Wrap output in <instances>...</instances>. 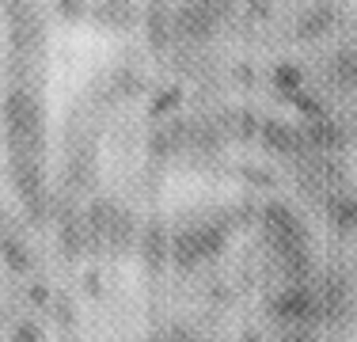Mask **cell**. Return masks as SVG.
Masks as SVG:
<instances>
[{"instance_id": "1", "label": "cell", "mask_w": 357, "mask_h": 342, "mask_svg": "<svg viewBox=\"0 0 357 342\" xmlns=\"http://www.w3.org/2000/svg\"><path fill=\"white\" fill-rule=\"evenodd\" d=\"M12 183L23 198V209H27L31 221L46 217V186H42V160H23L12 156Z\"/></svg>"}, {"instance_id": "2", "label": "cell", "mask_w": 357, "mask_h": 342, "mask_svg": "<svg viewBox=\"0 0 357 342\" xmlns=\"http://www.w3.org/2000/svg\"><path fill=\"white\" fill-rule=\"evenodd\" d=\"M262 228H266L270 244L278 247V255L285 251H296V247H304V225L296 221L293 209H285V205H266L262 209Z\"/></svg>"}, {"instance_id": "3", "label": "cell", "mask_w": 357, "mask_h": 342, "mask_svg": "<svg viewBox=\"0 0 357 342\" xmlns=\"http://www.w3.org/2000/svg\"><path fill=\"white\" fill-rule=\"evenodd\" d=\"M4 114H8V133H42V107L27 88L8 91Z\"/></svg>"}, {"instance_id": "4", "label": "cell", "mask_w": 357, "mask_h": 342, "mask_svg": "<svg viewBox=\"0 0 357 342\" xmlns=\"http://www.w3.org/2000/svg\"><path fill=\"white\" fill-rule=\"evenodd\" d=\"M316 312H319L316 297H312L308 289H301V285L282 289V293L274 297V315L282 323H304V320H312Z\"/></svg>"}, {"instance_id": "5", "label": "cell", "mask_w": 357, "mask_h": 342, "mask_svg": "<svg viewBox=\"0 0 357 342\" xmlns=\"http://www.w3.org/2000/svg\"><path fill=\"white\" fill-rule=\"evenodd\" d=\"M96 23L103 31H130L133 23H137V4H133V0H99Z\"/></svg>"}, {"instance_id": "6", "label": "cell", "mask_w": 357, "mask_h": 342, "mask_svg": "<svg viewBox=\"0 0 357 342\" xmlns=\"http://www.w3.org/2000/svg\"><path fill=\"white\" fill-rule=\"evenodd\" d=\"M61 251L69 255V259H76V255H84V251H96V247H91V232H88V221L84 217H69V213H65L61 217Z\"/></svg>"}, {"instance_id": "7", "label": "cell", "mask_w": 357, "mask_h": 342, "mask_svg": "<svg viewBox=\"0 0 357 342\" xmlns=\"http://www.w3.org/2000/svg\"><path fill=\"white\" fill-rule=\"evenodd\" d=\"M133 236H137V217L126 213V209H118L114 221H110V228H107V236H103V247L114 251V255H126L133 247Z\"/></svg>"}, {"instance_id": "8", "label": "cell", "mask_w": 357, "mask_h": 342, "mask_svg": "<svg viewBox=\"0 0 357 342\" xmlns=\"http://www.w3.org/2000/svg\"><path fill=\"white\" fill-rule=\"evenodd\" d=\"M141 259H144V267H149L152 274L164 270V259H167V236H164V225H160V221H152V225L141 232Z\"/></svg>"}, {"instance_id": "9", "label": "cell", "mask_w": 357, "mask_h": 342, "mask_svg": "<svg viewBox=\"0 0 357 342\" xmlns=\"http://www.w3.org/2000/svg\"><path fill=\"white\" fill-rule=\"evenodd\" d=\"M172 20H175L178 34H186V38H194V42H202L209 31H213V15H209L202 4H186L178 15H172Z\"/></svg>"}, {"instance_id": "10", "label": "cell", "mask_w": 357, "mask_h": 342, "mask_svg": "<svg viewBox=\"0 0 357 342\" xmlns=\"http://www.w3.org/2000/svg\"><path fill=\"white\" fill-rule=\"evenodd\" d=\"M262 144L274 152H296L301 149V133L282 122H262Z\"/></svg>"}, {"instance_id": "11", "label": "cell", "mask_w": 357, "mask_h": 342, "mask_svg": "<svg viewBox=\"0 0 357 342\" xmlns=\"http://www.w3.org/2000/svg\"><path fill=\"white\" fill-rule=\"evenodd\" d=\"M172 255H175V267H178V270H194L198 262H206V255H202V247H198V239H194V232H190V228L175 236V247H172Z\"/></svg>"}, {"instance_id": "12", "label": "cell", "mask_w": 357, "mask_h": 342, "mask_svg": "<svg viewBox=\"0 0 357 342\" xmlns=\"http://www.w3.org/2000/svg\"><path fill=\"white\" fill-rule=\"evenodd\" d=\"M0 251H4V262H8L15 274H27V270H31V251L23 247V239L12 236L8 228L0 232Z\"/></svg>"}, {"instance_id": "13", "label": "cell", "mask_w": 357, "mask_h": 342, "mask_svg": "<svg viewBox=\"0 0 357 342\" xmlns=\"http://www.w3.org/2000/svg\"><path fill=\"white\" fill-rule=\"evenodd\" d=\"M149 38H152V46H164V42L172 38V12H167L164 4L149 8Z\"/></svg>"}, {"instance_id": "14", "label": "cell", "mask_w": 357, "mask_h": 342, "mask_svg": "<svg viewBox=\"0 0 357 342\" xmlns=\"http://www.w3.org/2000/svg\"><path fill=\"white\" fill-rule=\"evenodd\" d=\"M327 27H331V8H327V4L308 8V12H304V20H301V34H304V38H312V34H323Z\"/></svg>"}, {"instance_id": "15", "label": "cell", "mask_w": 357, "mask_h": 342, "mask_svg": "<svg viewBox=\"0 0 357 342\" xmlns=\"http://www.w3.org/2000/svg\"><path fill=\"white\" fill-rule=\"evenodd\" d=\"M274 84L285 91V96H293V91L301 88V68L296 65H278L274 68Z\"/></svg>"}, {"instance_id": "16", "label": "cell", "mask_w": 357, "mask_h": 342, "mask_svg": "<svg viewBox=\"0 0 357 342\" xmlns=\"http://www.w3.org/2000/svg\"><path fill=\"white\" fill-rule=\"evenodd\" d=\"M316 149H331V144H338V133L331 122H323V118H316V126H312V137H308Z\"/></svg>"}, {"instance_id": "17", "label": "cell", "mask_w": 357, "mask_h": 342, "mask_svg": "<svg viewBox=\"0 0 357 342\" xmlns=\"http://www.w3.org/2000/svg\"><path fill=\"white\" fill-rule=\"evenodd\" d=\"M12 342H46V335H42V327H38V323L20 320V323L12 327Z\"/></svg>"}, {"instance_id": "18", "label": "cell", "mask_w": 357, "mask_h": 342, "mask_svg": "<svg viewBox=\"0 0 357 342\" xmlns=\"http://www.w3.org/2000/svg\"><path fill=\"white\" fill-rule=\"evenodd\" d=\"M175 103H178V88L160 91V96L152 99V118H160V114H167V110H175Z\"/></svg>"}, {"instance_id": "19", "label": "cell", "mask_w": 357, "mask_h": 342, "mask_svg": "<svg viewBox=\"0 0 357 342\" xmlns=\"http://www.w3.org/2000/svg\"><path fill=\"white\" fill-rule=\"evenodd\" d=\"M57 12H61L69 23H80L88 8H84V0H57Z\"/></svg>"}, {"instance_id": "20", "label": "cell", "mask_w": 357, "mask_h": 342, "mask_svg": "<svg viewBox=\"0 0 357 342\" xmlns=\"http://www.w3.org/2000/svg\"><path fill=\"white\" fill-rule=\"evenodd\" d=\"M114 84H118V96H137L141 91V80H133V73H118Z\"/></svg>"}, {"instance_id": "21", "label": "cell", "mask_w": 357, "mask_h": 342, "mask_svg": "<svg viewBox=\"0 0 357 342\" xmlns=\"http://www.w3.org/2000/svg\"><path fill=\"white\" fill-rule=\"evenodd\" d=\"M293 96H296V91H293ZM296 110H301V114H308V118H323L319 99H308V96H296Z\"/></svg>"}, {"instance_id": "22", "label": "cell", "mask_w": 357, "mask_h": 342, "mask_svg": "<svg viewBox=\"0 0 357 342\" xmlns=\"http://www.w3.org/2000/svg\"><path fill=\"white\" fill-rule=\"evenodd\" d=\"M84 289H88L91 297H99V293H103V289H99V274H96V270H88V274H84Z\"/></svg>"}, {"instance_id": "23", "label": "cell", "mask_w": 357, "mask_h": 342, "mask_svg": "<svg viewBox=\"0 0 357 342\" xmlns=\"http://www.w3.org/2000/svg\"><path fill=\"white\" fill-rule=\"evenodd\" d=\"M31 301H35V304H50V289L46 285H31Z\"/></svg>"}, {"instance_id": "24", "label": "cell", "mask_w": 357, "mask_h": 342, "mask_svg": "<svg viewBox=\"0 0 357 342\" xmlns=\"http://www.w3.org/2000/svg\"><path fill=\"white\" fill-rule=\"evenodd\" d=\"M57 320H61V323H65V327H69V323L76 320V312H73V308H69V304H57Z\"/></svg>"}, {"instance_id": "25", "label": "cell", "mask_w": 357, "mask_h": 342, "mask_svg": "<svg viewBox=\"0 0 357 342\" xmlns=\"http://www.w3.org/2000/svg\"><path fill=\"white\" fill-rule=\"evenodd\" d=\"M149 342H167V339H164V335H152V339H149Z\"/></svg>"}, {"instance_id": "26", "label": "cell", "mask_w": 357, "mask_h": 342, "mask_svg": "<svg viewBox=\"0 0 357 342\" xmlns=\"http://www.w3.org/2000/svg\"><path fill=\"white\" fill-rule=\"evenodd\" d=\"M243 342H259V335H248V339H243Z\"/></svg>"}, {"instance_id": "27", "label": "cell", "mask_w": 357, "mask_h": 342, "mask_svg": "<svg viewBox=\"0 0 357 342\" xmlns=\"http://www.w3.org/2000/svg\"><path fill=\"white\" fill-rule=\"evenodd\" d=\"M65 342H76V339H65Z\"/></svg>"}]
</instances>
